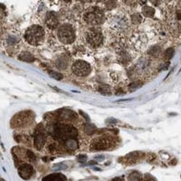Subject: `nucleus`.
<instances>
[{
	"instance_id": "16",
	"label": "nucleus",
	"mask_w": 181,
	"mask_h": 181,
	"mask_svg": "<svg viewBox=\"0 0 181 181\" xmlns=\"http://www.w3.org/2000/svg\"><path fill=\"white\" fill-rule=\"evenodd\" d=\"M142 13L144 14V17L146 18H152L154 15V9L152 7H149V6H144L142 9Z\"/></svg>"
},
{
	"instance_id": "28",
	"label": "nucleus",
	"mask_w": 181,
	"mask_h": 181,
	"mask_svg": "<svg viewBox=\"0 0 181 181\" xmlns=\"http://www.w3.org/2000/svg\"><path fill=\"white\" fill-rule=\"evenodd\" d=\"M54 169H56L58 170L65 169H67V165H65L64 163H59V164H57L55 165H54Z\"/></svg>"
},
{
	"instance_id": "33",
	"label": "nucleus",
	"mask_w": 181,
	"mask_h": 181,
	"mask_svg": "<svg viewBox=\"0 0 181 181\" xmlns=\"http://www.w3.org/2000/svg\"><path fill=\"white\" fill-rule=\"evenodd\" d=\"M79 113H80V114L82 115V116L85 117V119H86V120H89V117H88V114H86L85 113H84L83 111H81V110H79Z\"/></svg>"
},
{
	"instance_id": "19",
	"label": "nucleus",
	"mask_w": 181,
	"mask_h": 181,
	"mask_svg": "<svg viewBox=\"0 0 181 181\" xmlns=\"http://www.w3.org/2000/svg\"><path fill=\"white\" fill-rule=\"evenodd\" d=\"M97 130L96 126L93 124H86L84 125V132L88 135H92Z\"/></svg>"
},
{
	"instance_id": "13",
	"label": "nucleus",
	"mask_w": 181,
	"mask_h": 181,
	"mask_svg": "<svg viewBox=\"0 0 181 181\" xmlns=\"http://www.w3.org/2000/svg\"><path fill=\"white\" fill-rule=\"evenodd\" d=\"M64 144L65 148L70 151H74L78 148V142L75 139H69L64 140Z\"/></svg>"
},
{
	"instance_id": "14",
	"label": "nucleus",
	"mask_w": 181,
	"mask_h": 181,
	"mask_svg": "<svg viewBox=\"0 0 181 181\" xmlns=\"http://www.w3.org/2000/svg\"><path fill=\"white\" fill-rule=\"evenodd\" d=\"M19 59L24 61V62H28V63H32V62L35 60L34 56L31 54L30 53H28V52L21 53L19 55Z\"/></svg>"
},
{
	"instance_id": "22",
	"label": "nucleus",
	"mask_w": 181,
	"mask_h": 181,
	"mask_svg": "<svg viewBox=\"0 0 181 181\" xmlns=\"http://www.w3.org/2000/svg\"><path fill=\"white\" fill-rule=\"evenodd\" d=\"M131 21L134 24H139L142 21V18L139 14H134L131 15Z\"/></svg>"
},
{
	"instance_id": "2",
	"label": "nucleus",
	"mask_w": 181,
	"mask_h": 181,
	"mask_svg": "<svg viewBox=\"0 0 181 181\" xmlns=\"http://www.w3.org/2000/svg\"><path fill=\"white\" fill-rule=\"evenodd\" d=\"M78 135L77 130L72 125L58 124L53 128V135L56 139L66 140L69 139H75Z\"/></svg>"
},
{
	"instance_id": "36",
	"label": "nucleus",
	"mask_w": 181,
	"mask_h": 181,
	"mask_svg": "<svg viewBox=\"0 0 181 181\" xmlns=\"http://www.w3.org/2000/svg\"><path fill=\"white\" fill-rule=\"evenodd\" d=\"M88 164H89V165H93V164H97V162H96V161H93V160H92V161H89V162H88Z\"/></svg>"
},
{
	"instance_id": "27",
	"label": "nucleus",
	"mask_w": 181,
	"mask_h": 181,
	"mask_svg": "<svg viewBox=\"0 0 181 181\" xmlns=\"http://www.w3.org/2000/svg\"><path fill=\"white\" fill-rule=\"evenodd\" d=\"M116 4L117 3L115 2V1H108V2L105 3V7H106L107 9L111 10L116 7L117 6Z\"/></svg>"
},
{
	"instance_id": "3",
	"label": "nucleus",
	"mask_w": 181,
	"mask_h": 181,
	"mask_svg": "<svg viewBox=\"0 0 181 181\" xmlns=\"http://www.w3.org/2000/svg\"><path fill=\"white\" fill-rule=\"evenodd\" d=\"M84 20L89 24L98 25L101 24L104 20V15L102 10L98 8H92L84 14Z\"/></svg>"
},
{
	"instance_id": "10",
	"label": "nucleus",
	"mask_w": 181,
	"mask_h": 181,
	"mask_svg": "<svg viewBox=\"0 0 181 181\" xmlns=\"http://www.w3.org/2000/svg\"><path fill=\"white\" fill-rule=\"evenodd\" d=\"M45 23L47 27L50 29H54L59 25V18L54 12H49L45 18Z\"/></svg>"
},
{
	"instance_id": "25",
	"label": "nucleus",
	"mask_w": 181,
	"mask_h": 181,
	"mask_svg": "<svg viewBox=\"0 0 181 181\" xmlns=\"http://www.w3.org/2000/svg\"><path fill=\"white\" fill-rule=\"evenodd\" d=\"M49 76L53 79H56V80H61L63 79V75H61L60 73H58V72H55V71L49 72Z\"/></svg>"
},
{
	"instance_id": "4",
	"label": "nucleus",
	"mask_w": 181,
	"mask_h": 181,
	"mask_svg": "<svg viewBox=\"0 0 181 181\" xmlns=\"http://www.w3.org/2000/svg\"><path fill=\"white\" fill-rule=\"evenodd\" d=\"M58 37L64 44L72 43L75 39V29L70 25H63L58 30Z\"/></svg>"
},
{
	"instance_id": "31",
	"label": "nucleus",
	"mask_w": 181,
	"mask_h": 181,
	"mask_svg": "<svg viewBox=\"0 0 181 181\" xmlns=\"http://www.w3.org/2000/svg\"><path fill=\"white\" fill-rule=\"evenodd\" d=\"M56 149H57V145H56L55 144H50L49 145V152L54 153Z\"/></svg>"
},
{
	"instance_id": "35",
	"label": "nucleus",
	"mask_w": 181,
	"mask_h": 181,
	"mask_svg": "<svg viewBox=\"0 0 181 181\" xmlns=\"http://www.w3.org/2000/svg\"><path fill=\"white\" fill-rule=\"evenodd\" d=\"M112 181H125L122 178H120V177H116V178H114V179H113V180Z\"/></svg>"
},
{
	"instance_id": "15",
	"label": "nucleus",
	"mask_w": 181,
	"mask_h": 181,
	"mask_svg": "<svg viewBox=\"0 0 181 181\" xmlns=\"http://www.w3.org/2000/svg\"><path fill=\"white\" fill-rule=\"evenodd\" d=\"M60 118L65 120H72L74 119H76V115L73 111L71 110H63L60 112Z\"/></svg>"
},
{
	"instance_id": "6",
	"label": "nucleus",
	"mask_w": 181,
	"mask_h": 181,
	"mask_svg": "<svg viewBox=\"0 0 181 181\" xmlns=\"http://www.w3.org/2000/svg\"><path fill=\"white\" fill-rule=\"evenodd\" d=\"M31 119V112H22L13 118L12 119V125L13 127H22L25 125Z\"/></svg>"
},
{
	"instance_id": "34",
	"label": "nucleus",
	"mask_w": 181,
	"mask_h": 181,
	"mask_svg": "<svg viewBox=\"0 0 181 181\" xmlns=\"http://www.w3.org/2000/svg\"><path fill=\"white\" fill-rule=\"evenodd\" d=\"M94 159H98V160H103L104 159V155H97V156L94 157Z\"/></svg>"
},
{
	"instance_id": "24",
	"label": "nucleus",
	"mask_w": 181,
	"mask_h": 181,
	"mask_svg": "<svg viewBox=\"0 0 181 181\" xmlns=\"http://www.w3.org/2000/svg\"><path fill=\"white\" fill-rule=\"evenodd\" d=\"M6 15H7V12H6L5 6L2 4H0V22L5 19Z\"/></svg>"
},
{
	"instance_id": "29",
	"label": "nucleus",
	"mask_w": 181,
	"mask_h": 181,
	"mask_svg": "<svg viewBox=\"0 0 181 181\" xmlns=\"http://www.w3.org/2000/svg\"><path fill=\"white\" fill-rule=\"evenodd\" d=\"M118 123V120L114 119V118H109L106 120V124L108 125H114Z\"/></svg>"
},
{
	"instance_id": "12",
	"label": "nucleus",
	"mask_w": 181,
	"mask_h": 181,
	"mask_svg": "<svg viewBox=\"0 0 181 181\" xmlns=\"http://www.w3.org/2000/svg\"><path fill=\"white\" fill-rule=\"evenodd\" d=\"M42 181H67L64 175L61 174H52L49 175H47Z\"/></svg>"
},
{
	"instance_id": "32",
	"label": "nucleus",
	"mask_w": 181,
	"mask_h": 181,
	"mask_svg": "<svg viewBox=\"0 0 181 181\" xmlns=\"http://www.w3.org/2000/svg\"><path fill=\"white\" fill-rule=\"evenodd\" d=\"M8 42H9V43L10 45H13V44H14V43H16V38L14 37L9 38V40H8Z\"/></svg>"
},
{
	"instance_id": "18",
	"label": "nucleus",
	"mask_w": 181,
	"mask_h": 181,
	"mask_svg": "<svg viewBox=\"0 0 181 181\" xmlns=\"http://www.w3.org/2000/svg\"><path fill=\"white\" fill-rule=\"evenodd\" d=\"M142 174L139 172H133L129 175V180L130 181H142Z\"/></svg>"
},
{
	"instance_id": "21",
	"label": "nucleus",
	"mask_w": 181,
	"mask_h": 181,
	"mask_svg": "<svg viewBox=\"0 0 181 181\" xmlns=\"http://www.w3.org/2000/svg\"><path fill=\"white\" fill-rule=\"evenodd\" d=\"M98 89H99V92L101 93H104V94H109L111 93L110 87L108 84H102Z\"/></svg>"
},
{
	"instance_id": "20",
	"label": "nucleus",
	"mask_w": 181,
	"mask_h": 181,
	"mask_svg": "<svg viewBox=\"0 0 181 181\" xmlns=\"http://www.w3.org/2000/svg\"><path fill=\"white\" fill-rule=\"evenodd\" d=\"M161 54V49L159 46H153L149 49V54L153 57H159Z\"/></svg>"
},
{
	"instance_id": "9",
	"label": "nucleus",
	"mask_w": 181,
	"mask_h": 181,
	"mask_svg": "<svg viewBox=\"0 0 181 181\" xmlns=\"http://www.w3.org/2000/svg\"><path fill=\"white\" fill-rule=\"evenodd\" d=\"M109 146H110V144L106 139L99 138V139H93L91 143L90 148L93 150H104V149H108Z\"/></svg>"
},
{
	"instance_id": "23",
	"label": "nucleus",
	"mask_w": 181,
	"mask_h": 181,
	"mask_svg": "<svg viewBox=\"0 0 181 181\" xmlns=\"http://www.w3.org/2000/svg\"><path fill=\"white\" fill-rule=\"evenodd\" d=\"M25 158L28 159L29 161H35L36 160V155L34 154L33 152H32L31 150H26V153H25Z\"/></svg>"
},
{
	"instance_id": "17",
	"label": "nucleus",
	"mask_w": 181,
	"mask_h": 181,
	"mask_svg": "<svg viewBox=\"0 0 181 181\" xmlns=\"http://www.w3.org/2000/svg\"><path fill=\"white\" fill-rule=\"evenodd\" d=\"M139 154H140L139 152H133V153H129L125 158L126 159H127V161L130 163V164H131V163H135L138 160Z\"/></svg>"
},
{
	"instance_id": "30",
	"label": "nucleus",
	"mask_w": 181,
	"mask_h": 181,
	"mask_svg": "<svg viewBox=\"0 0 181 181\" xmlns=\"http://www.w3.org/2000/svg\"><path fill=\"white\" fill-rule=\"evenodd\" d=\"M77 159H78L79 162L84 163L87 160V155L86 154H79L77 157Z\"/></svg>"
},
{
	"instance_id": "11",
	"label": "nucleus",
	"mask_w": 181,
	"mask_h": 181,
	"mask_svg": "<svg viewBox=\"0 0 181 181\" xmlns=\"http://www.w3.org/2000/svg\"><path fill=\"white\" fill-rule=\"evenodd\" d=\"M45 141H46L45 135L41 131H37L33 139V144L35 149H37L38 150H41L43 147L44 146Z\"/></svg>"
},
{
	"instance_id": "8",
	"label": "nucleus",
	"mask_w": 181,
	"mask_h": 181,
	"mask_svg": "<svg viewBox=\"0 0 181 181\" xmlns=\"http://www.w3.org/2000/svg\"><path fill=\"white\" fill-rule=\"evenodd\" d=\"M18 172H19V175L23 180H29L31 177L34 174V169L31 164H21L18 169Z\"/></svg>"
},
{
	"instance_id": "7",
	"label": "nucleus",
	"mask_w": 181,
	"mask_h": 181,
	"mask_svg": "<svg viewBox=\"0 0 181 181\" xmlns=\"http://www.w3.org/2000/svg\"><path fill=\"white\" fill-rule=\"evenodd\" d=\"M86 39L89 44L93 47L98 46L103 41V35L97 30H90L86 34Z\"/></svg>"
},
{
	"instance_id": "38",
	"label": "nucleus",
	"mask_w": 181,
	"mask_h": 181,
	"mask_svg": "<svg viewBox=\"0 0 181 181\" xmlns=\"http://www.w3.org/2000/svg\"><path fill=\"white\" fill-rule=\"evenodd\" d=\"M0 181H4V180H2V179L0 178Z\"/></svg>"
},
{
	"instance_id": "1",
	"label": "nucleus",
	"mask_w": 181,
	"mask_h": 181,
	"mask_svg": "<svg viewBox=\"0 0 181 181\" xmlns=\"http://www.w3.org/2000/svg\"><path fill=\"white\" fill-rule=\"evenodd\" d=\"M44 36H45L44 28L39 25H32L26 30L24 33L25 40L33 46H38L42 44L44 40Z\"/></svg>"
},
{
	"instance_id": "5",
	"label": "nucleus",
	"mask_w": 181,
	"mask_h": 181,
	"mask_svg": "<svg viewBox=\"0 0 181 181\" xmlns=\"http://www.w3.org/2000/svg\"><path fill=\"white\" fill-rule=\"evenodd\" d=\"M72 70L75 75L79 76V77H84V76H87L90 74L91 68H90L89 64H88L87 62L79 60L76 61L73 64Z\"/></svg>"
},
{
	"instance_id": "26",
	"label": "nucleus",
	"mask_w": 181,
	"mask_h": 181,
	"mask_svg": "<svg viewBox=\"0 0 181 181\" xmlns=\"http://www.w3.org/2000/svg\"><path fill=\"white\" fill-rule=\"evenodd\" d=\"M174 54V49H168L167 50L165 51V54H164V57L166 59H170L172 57Z\"/></svg>"
},
{
	"instance_id": "37",
	"label": "nucleus",
	"mask_w": 181,
	"mask_h": 181,
	"mask_svg": "<svg viewBox=\"0 0 181 181\" xmlns=\"http://www.w3.org/2000/svg\"><path fill=\"white\" fill-rule=\"evenodd\" d=\"M93 169H94V170H98V171H100V170H101L99 168H93Z\"/></svg>"
}]
</instances>
